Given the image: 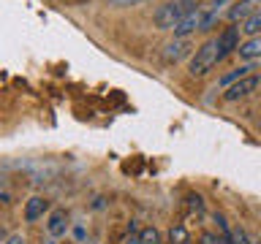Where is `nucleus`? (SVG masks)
<instances>
[{"label":"nucleus","instance_id":"1","mask_svg":"<svg viewBox=\"0 0 261 244\" xmlns=\"http://www.w3.org/2000/svg\"><path fill=\"white\" fill-rule=\"evenodd\" d=\"M199 3H193V0H169V3H163L155 8L152 14V24L158 30H174L179 22H182V16L188 11H193V8Z\"/></svg>","mask_w":261,"mask_h":244},{"label":"nucleus","instance_id":"2","mask_svg":"<svg viewBox=\"0 0 261 244\" xmlns=\"http://www.w3.org/2000/svg\"><path fill=\"white\" fill-rule=\"evenodd\" d=\"M218 63H220L218 60V41L210 38V41H204V44L193 52L188 71H191V76H207V73L215 68Z\"/></svg>","mask_w":261,"mask_h":244},{"label":"nucleus","instance_id":"3","mask_svg":"<svg viewBox=\"0 0 261 244\" xmlns=\"http://www.w3.org/2000/svg\"><path fill=\"white\" fill-rule=\"evenodd\" d=\"M258 84H261V79L250 73V76H245V79H240V81H234V84L226 89V93H223V101L234 103V101H240V98H248V95H250Z\"/></svg>","mask_w":261,"mask_h":244},{"label":"nucleus","instance_id":"4","mask_svg":"<svg viewBox=\"0 0 261 244\" xmlns=\"http://www.w3.org/2000/svg\"><path fill=\"white\" fill-rule=\"evenodd\" d=\"M201 19H204V11H201V6H196L193 11H188L185 16H182V22L177 24L174 30V38H188L191 33H196V30H201Z\"/></svg>","mask_w":261,"mask_h":244},{"label":"nucleus","instance_id":"5","mask_svg":"<svg viewBox=\"0 0 261 244\" xmlns=\"http://www.w3.org/2000/svg\"><path fill=\"white\" fill-rule=\"evenodd\" d=\"M240 30L242 27H226L223 33H220V36L215 38L218 41V60H223V57H228L231 52H237V49H240Z\"/></svg>","mask_w":261,"mask_h":244},{"label":"nucleus","instance_id":"6","mask_svg":"<svg viewBox=\"0 0 261 244\" xmlns=\"http://www.w3.org/2000/svg\"><path fill=\"white\" fill-rule=\"evenodd\" d=\"M261 11V0H237V3L228 8V19L234 24L237 22H248L253 14Z\"/></svg>","mask_w":261,"mask_h":244},{"label":"nucleus","instance_id":"7","mask_svg":"<svg viewBox=\"0 0 261 244\" xmlns=\"http://www.w3.org/2000/svg\"><path fill=\"white\" fill-rule=\"evenodd\" d=\"M52 211V201L44 198V195H33V198L24 203V220L28 223H38L44 215H49Z\"/></svg>","mask_w":261,"mask_h":244},{"label":"nucleus","instance_id":"8","mask_svg":"<svg viewBox=\"0 0 261 244\" xmlns=\"http://www.w3.org/2000/svg\"><path fill=\"white\" fill-rule=\"evenodd\" d=\"M65 231H68V215L63 209H52L46 217V233L52 239H60V236H65Z\"/></svg>","mask_w":261,"mask_h":244},{"label":"nucleus","instance_id":"9","mask_svg":"<svg viewBox=\"0 0 261 244\" xmlns=\"http://www.w3.org/2000/svg\"><path fill=\"white\" fill-rule=\"evenodd\" d=\"M223 6H228V0H210V3H201V11H204L201 30H212V24L220 19V14H223Z\"/></svg>","mask_w":261,"mask_h":244},{"label":"nucleus","instance_id":"10","mask_svg":"<svg viewBox=\"0 0 261 244\" xmlns=\"http://www.w3.org/2000/svg\"><path fill=\"white\" fill-rule=\"evenodd\" d=\"M188 49H191V44H188L185 38H174L171 44H166L163 60H166V63H177V60H182V57L188 54Z\"/></svg>","mask_w":261,"mask_h":244},{"label":"nucleus","instance_id":"11","mask_svg":"<svg viewBox=\"0 0 261 244\" xmlns=\"http://www.w3.org/2000/svg\"><path fill=\"white\" fill-rule=\"evenodd\" d=\"M237 54H240L242 60H258L261 57V36H250L245 44H240Z\"/></svg>","mask_w":261,"mask_h":244},{"label":"nucleus","instance_id":"12","mask_svg":"<svg viewBox=\"0 0 261 244\" xmlns=\"http://www.w3.org/2000/svg\"><path fill=\"white\" fill-rule=\"evenodd\" d=\"M250 65H240V68H234V71H228L226 76H220V87H231L234 81H240V79H245V76H250Z\"/></svg>","mask_w":261,"mask_h":244},{"label":"nucleus","instance_id":"13","mask_svg":"<svg viewBox=\"0 0 261 244\" xmlns=\"http://www.w3.org/2000/svg\"><path fill=\"white\" fill-rule=\"evenodd\" d=\"M248 36H261V11L258 14H253L248 22H245V27H242Z\"/></svg>","mask_w":261,"mask_h":244},{"label":"nucleus","instance_id":"14","mask_svg":"<svg viewBox=\"0 0 261 244\" xmlns=\"http://www.w3.org/2000/svg\"><path fill=\"white\" fill-rule=\"evenodd\" d=\"M171 236V244H188V231H185V225H174L169 231Z\"/></svg>","mask_w":261,"mask_h":244},{"label":"nucleus","instance_id":"15","mask_svg":"<svg viewBox=\"0 0 261 244\" xmlns=\"http://www.w3.org/2000/svg\"><path fill=\"white\" fill-rule=\"evenodd\" d=\"M231 236H234V244H250V233L245 231L242 225H237V228H231Z\"/></svg>","mask_w":261,"mask_h":244},{"label":"nucleus","instance_id":"16","mask_svg":"<svg viewBox=\"0 0 261 244\" xmlns=\"http://www.w3.org/2000/svg\"><path fill=\"white\" fill-rule=\"evenodd\" d=\"M188 203H191V209H196V211H201V209H204L201 195H191V198H188Z\"/></svg>","mask_w":261,"mask_h":244},{"label":"nucleus","instance_id":"17","mask_svg":"<svg viewBox=\"0 0 261 244\" xmlns=\"http://www.w3.org/2000/svg\"><path fill=\"white\" fill-rule=\"evenodd\" d=\"M6 244H28V239H24L22 233H11V236L6 239Z\"/></svg>","mask_w":261,"mask_h":244},{"label":"nucleus","instance_id":"18","mask_svg":"<svg viewBox=\"0 0 261 244\" xmlns=\"http://www.w3.org/2000/svg\"><path fill=\"white\" fill-rule=\"evenodd\" d=\"M109 3L122 8V6H139V3H144V0H109Z\"/></svg>","mask_w":261,"mask_h":244},{"label":"nucleus","instance_id":"19","mask_svg":"<svg viewBox=\"0 0 261 244\" xmlns=\"http://www.w3.org/2000/svg\"><path fill=\"white\" fill-rule=\"evenodd\" d=\"M201 244H218V239L212 233H201Z\"/></svg>","mask_w":261,"mask_h":244},{"label":"nucleus","instance_id":"20","mask_svg":"<svg viewBox=\"0 0 261 244\" xmlns=\"http://www.w3.org/2000/svg\"><path fill=\"white\" fill-rule=\"evenodd\" d=\"M0 203H8V195L6 193H0Z\"/></svg>","mask_w":261,"mask_h":244},{"label":"nucleus","instance_id":"21","mask_svg":"<svg viewBox=\"0 0 261 244\" xmlns=\"http://www.w3.org/2000/svg\"><path fill=\"white\" fill-rule=\"evenodd\" d=\"M250 244H261V239L258 236H250Z\"/></svg>","mask_w":261,"mask_h":244}]
</instances>
